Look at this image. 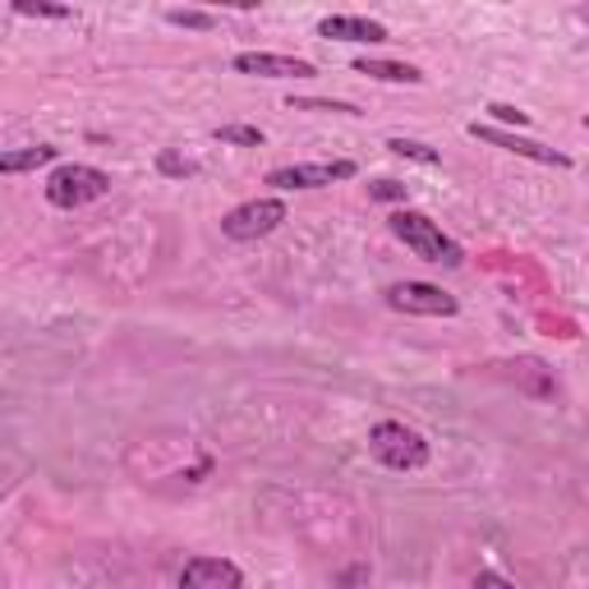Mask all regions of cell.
<instances>
[{"instance_id":"obj_3","label":"cell","mask_w":589,"mask_h":589,"mask_svg":"<svg viewBox=\"0 0 589 589\" xmlns=\"http://www.w3.org/2000/svg\"><path fill=\"white\" fill-rule=\"evenodd\" d=\"M369 452L387 470H419V465H429V442L419 438L414 429L397 424V419H382V424L369 429Z\"/></svg>"},{"instance_id":"obj_1","label":"cell","mask_w":589,"mask_h":589,"mask_svg":"<svg viewBox=\"0 0 589 589\" xmlns=\"http://www.w3.org/2000/svg\"><path fill=\"white\" fill-rule=\"evenodd\" d=\"M391 235H397L414 259H424V263H438V267H461L465 254H461V244L452 235H442V227L433 217L424 212H414V208H401V212H391Z\"/></svg>"},{"instance_id":"obj_11","label":"cell","mask_w":589,"mask_h":589,"mask_svg":"<svg viewBox=\"0 0 589 589\" xmlns=\"http://www.w3.org/2000/svg\"><path fill=\"white\" fill-rule=\"evenodd\" d=\"M55 157H61V148L51 144H38V148H0V176H23V171H42V166H51Z\"/></svg>"},{"instance_id":"obj_7","label":"cell","mask_w":589,"mask_h":589,"mask_svg":"<svg viewBox=\"0 0 589 589\" xmlns=\"http://www.w3.org/2000/svg\"><path fill=\"white\" fill-rule=\"evenodd\" d=\"M235 74H254V78H314L318 70L299 61V55H276V51H240L231 55Z\"/></svg>"},{"instance_id":"obj_13","label":"cell","mask_w":589,"mask_h":589,"mask_svg":"<svg viewBox=\"0 0 589 589\" xmlns=\"http://www.w3.org/2000/svg\"><path fill=\"white\" fill-rule=\"evenodd\" d=\"M212 138L217 144H235V148H263V129L254 125H217Z\"/></svg>"},{"instance_id":"obj_4","label":"cell","mask_w":589,"mask_h":589,"mask_svg":"<svg viewBox=\"0 0 589 589\" xmlns=\"http://www.w3.org/2000/svg\"><path fill=\"white\" fill-rule=\"evenodd\" d=\"M286 221V203L282 199H249L240 208H231L227 217H221V235L231 240H263L272 235L276 227Z\"/></svg>"},{"instance_id":"obj_21","label":"cell","mask_w":589,"mask_h":589,"mask_svg":"<svg viewBox=\"0 0 589 589\" xmlns=\"http://www.w3.org/2000/svg\"><path fill=\"white\" fill-rule=\"evenodd\" d=\"M470 589H516V585H512L507 576H497V571H480Z\"/></svg>"},{"instance_id":"obj_9","label":"cell","mask_w":589,"mask_h":589,"mask_svg":"<svg viewBox=\"0 0 589 589\" xmlns=\"http://www.w3.org/2000/svg\"><path fill=\"white\" fill-rule=\"evenodd\" d=\"M176 589H244V571L227 557H193L185 562Z\"/></svg>"},{"instance_id":"obj_5","label":"cell","mask_w":589,"mask_h":589,"mask_svg":"<svg viewBox=\"0 0 589 589\" xmlns=\"http://www.w3.org/2000/svg\"><path fill=\"white\" fill-rule=\"evenodd\" d=\"M387 304L397 314H419V318H452L456 314V299L446 295L433 282H397L387 286Z\"/></svg>"},{"instance_id":"obj_8","label":"cell","mask_w":589,"mask_h":589,"mask_svg":"<svg viewBox=\"0 0 589 589\" xmlns=\"http://www.w3.org/2000/svg\"><path fill=\"white\" fill-rule=\"evenodd\" d=\"M470 138H480V144H493V148H502V152L529 157V161H544V166H571L567 152L544 148V144H535V138H516L512 129H497V125H480V120H474V125H470Z\"/></svg>"},{"instance_id":"obj_12","label":"cell","mask_w":589,"mask_h":589,"mask_svg":"<svg viewBox=\"0 0 589 589\" xmlns=\"http://www.w3.org/2000/svg\"><path fill=\"white\" fill-rule=\"evenodd\" d=\"M355 74H369V78H382V83H424L414 65H401V61H355Z\"/></svg>"},{"instance_id":"obj_20","label":"cell","mask_w":589,"mask_h":589,"mask_svg":"<svg viewBox=\"0 0 589 589\" xmlns=\"http://www.w3.org/2000/svg\"><path fill=\"white\" fill-rule=\"evenodd\" d=\"M488 116L502 120V125H529L525 111H516V106H507V102H493V106H488Z\"/></svg>"},{"instance_id":"obj_14","label":"cell","mask_w":589,"mask_h":589,"mask_svg":"<svg viewBox=\"0 0 589 589\" xmlns=\"http://www.w3.org/2000/svg\"><path fill=\"white\" fill-rule=\"evenodd\" d=\"M387 148L397 152V157H406V161H419V166H438V161H442V157H438L429 144H414V138H391Z\"/></svg>"},{"instance_id":"obj_2","label":"cell","mask_w":589,"mask_h":589,"mask_svg":"<svg viewBox=\"0 0 589 589\" xmlns=\"http://www.w3.org/2000/svg\"><path fill=\"white\" fill-rule=\"evenodd\" d=\"M106 193H111V176L97 171V166H83V161H65L46 176V203L65 208V212H74L83 203H97Z\"/></svg>"},{"instance_id":"obj_10","label":"cell","mask_w":589,"mask_h":589,"mask_svg":"<svg viewBox=\"0 0 589 589\" xmlns=\"http://www.w3.org/2000/svg\"><path fill=\"white\" fill-rule=\"evenodd\" d=\"M318 33L332 38V42H369V46L391 38L378 19H359V14H327V19L318 23Z\"/></svg>"},{"instance_id":"obj_16","label":"cell","mask_w":589,"mask_h":589,"mask_svg":"<svg viewBox=\"0 0 589 589\" xmlns=\"http://www.w3.org/2000/svg\"><path fill=\"white\" fill-rule=\"evenodd\" d=\"M14 14H23V19H70V6H42V0H19Z\"/></svg>"},{"instance_id":"obj_19","label":"cell","mask_w":589,"mask_h":589,"mask_svg":"<svg viewBox=\"0 0 589 589\" xmlns=\"http://www.w3.org/2000/svg\"><path fill=\"white\" fill-rule=\"evenodd\" d=\"M157 166H161V176H180V180L199 171V166H193V161H180L176 152H161V157H157Z\"/></svg>"},{"instance_id":"obj_6","label":"cell","mask_w":589,"mask_h":589,"mask_svg":"<svg viewBox=\"0 0 589 589\" xmlns=\"http://www.w3.org/2000/svg\"><path fill=\"white\" fill-rule=\"evenodd\" d=\"M350 176H355V161H314V166H276V171H267V185L272 189H323Z\"/></svg>"},{"instance_id":"obj_18","label":"cell","mask_w":589,"mask_h":589,"mask_svg":"<svg viewBox=\"0 0 589 589\" xmlns=\"http://www.w3.org/2000/svg\"><path fill=\"white\" fill-rule=\"evenodd\" d=\"M166 23H176V28H212L217 19L208 10H166Z\"/></svg>"},{"instance_id":"obj_15","label":"cell","mask_w":589,"mask_h":589,"mask_svg":"<svg viewBox=\"0 0 589 589\" xmlns=\"http://www.w3.org/2000/svg\"><path fill=\"white\" fill-rule=\"evenodd\" d=\"M286 106L291 111H332V116H364V111L350 102H318V97H291Z\"/></svg>"},{"instance_id":"obj_17","label":"cell","mask_w":589,"mask_h":589,"mask_svg":"<svg viewBox=\"0 0 589 589\" xmlns=\"http://www.w3.org/2000/svg\"><path fill=\"white\" fill-rule=\"evenodd\" d=\"M406 193H410V185H401V180H374L369 185V199H378V203H406Z\"/></svg>"}]
</instances>
